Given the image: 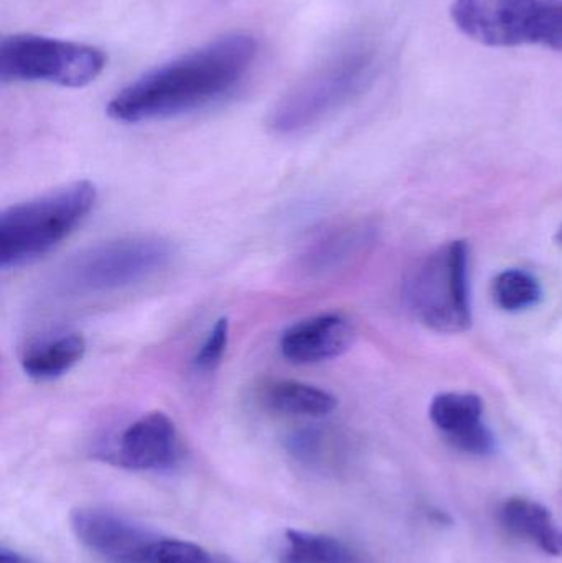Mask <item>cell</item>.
Returning <instances> with one entry per match:
<instances>
[{"label": "cell", "mask_w": 562, "mask_h": 563, "mask_svg": "<svg viewBox=\"0 0 562 563\" xmlns=\"http://www.w3.org/2000/svg\"><path fill=\"white\" fill-rule=\"evenodd\" d=\"M257 52L254 36H221L125 86L109 101L108 114L114 121L137 124L207 108L241 85Z\"/></svg>", "instance_id": "cell-1"}, {"label": "cell", "mask_w": 562, "mask_h": 563, "mask_svg": "<svg viewBox=\"0 0 562 563\" xmlns=\"http://www.w3.org/2000/svg\"><path fill=\"white\" fill-rule=\"evenodd\" d=\"M406 301L425 327L438 333H464L471 328L469 247L452 241L429 254L406 282Z\"/></svg>", "instance_id": "cell-5"}, {"label": "cell", "mask_w": 562, "mask_h": 563, "mask_svg": "<svg viewBox=\"0 0 562 563\" xmlns=\"http://www.w3.org/2000/svg\"><path fill=\"white\" fill-rule=\"evenodd\" d=\"M257 399L267 410L299 419H322L339 406L329 390L294 379H273L257 390Z\"/></svg>", "instance_id": "cell-12"}, {"label": "cell", "mask_w": 562, "mask_h": 563, "mask_svg": "<svg viewBox=\"0 0 562 563\" xmlns=\"http://www.w3.org/2000/svg\"><path fill=\"white\" fill-rule=\"evenodd\" d=\"M355 338V327L343 314H316L284 331L280 353L289 363L299 366L327 363L345 354Z\"/></svg>", "instance_id": "cell-10"}, {"label": "cell", "mask_w": 562, "mask_h": 563, "mask_svg": "<svg viewBox=\"0 0 562 563\" xmlns=\"http://www.w3.org/2000/svg\"><path fill=\"white\" fill-rule=\"evenodd\" d=\"M76 539L108 563H151L157 536L106 509L79 508L69 516Z\"/></svg>", "instance_id": "cell-8"}, {"label": "cell", "mask_w": 562, "mask_h": 563, "mask_svg": "<svg viewBox=\"0 0 562 563\" xmlns=\"http://www.w3.org/2000/svg\"><path fill=\"white\" fill-rule=\"evenodd\" d=\"M230 343V320L220 318L211 328L210 333L201 343L200 350L194 357V367L197 373L211 374L220 367Z\"/></svg>", "instance_id": "cell-18"}, {"label": "cell", "mask_w": 562, "mask_h": 563, "mask_svg": "<svg viewBox=\"0 0 562 563\" xmlns=\"http://www.w3.org/2000/svg\"><path fill=\"white\" fill-rule=\"evenodd\" d=\"M174 256V246L164 238H121L73 257L63 269L62 284L86 295L122 290L157 276Z\"/></svg>", "instance_id": "cell-6"}, {"label": "cell", "mask_w": 562, "mask_h": 563, "mask_svg": "<svg viewBox=\"0 0 562 563\" xmlns=\"http://www.w3.org/2000/svg\"><path fill=\"white\" fill-rule=\"evenodd\" d=\"M429 417L461 452L485 456L497 449L494 433L484 423V402L475 394H439L432 399Z\"/></svg>", "instance_id": "cell-11"}, {"label": "cell", "mask_w": 562, "mask_h": 563, "mask_svg": "<svg viewBox=\"0 0 562 563\" xmlns=\"http://www.w3.org/2000/svg\"><path fill=\"white\" fill-rule=\"evenodd\" d=\"M280 563H362V561L339 539L289 529L284 538Z\"/></svg>", "instance_id": "cell-16"}, {"label": "cell", "mask_w": 562, "mask_h": 563, "mask_svg": "<svg viewBox=\"0 0 562 563\" xmlns=\"http://www.w3.org/2000/svg\"><path fill=\"white\" fill-rule=\"evenodd\" d=\"M373 68L375 56L370 49H346L333 56L276 102L267 119L271 131L300 134L326 121L365 89Z\"/></svg>", "instance_id": "cell-3"}, {"label": "cell", "mask_w": 562, "mask_h": 563, "mask_svg": "<svg viewBox=\"0 0 562 563\" xmlns=\"http://www.w3.org/2000/svg\"><path fill=\"white\" fill-rule=\"evenodd\" d=\"M558 241H560L562 246V227L560 228V233H558Z\"/></svg>", "instance_id": "cell-21"}, {"label": "cell", "mask_w": 562, "mask_h": 563, "mask_svg": "<svg viewBox=\"0 0 562 563\" xmlns=\"http://www.w3.org/2000/svg\"><path fill=\"white\" fill-rule=\"evenodd\" d=\"M104 52L85 43L16 33L0 42L3 82H49L62 88L91 85L106 68Z\"/></svg>", "instance_id": "cell-7"}, {"label": "cell", "mask_w": 562, "mask_h": 563, "mask_svg": "<svg viewBox=\"0 0 562 563\" xmlns=\"http://www.w3.org/2000/svg\"><path fill=\"white\" fill-rule=\"evenodd\" d=\"M500 521L511 536L537 545L544 554L562 558V529L540 503L510 498L502 506Z\"/></svg>", "instance_id": "cell-13"}, {"label": "cell", "mask_w": 562, "mask_h": 563, "mask_svg": "<svg viewBox=\"0 0 562 563\" xmlns=\"http://www.w3.org/2000/svg\"><path fill=\"white\" fill-rule=\"evenodd\" d=\"M368 243L366 230L359 227L339 228L323 234L300 256L299 271L307 277L337 273L349 264Z\"/></svg>", "instance_id": "cell-15"}, {"label": "cell", "mask_w": 562, "mask_h": 563, "mask_svg": "<svg viewBox=\"0 0 562 563\" xmlns=\"http://www.w3.org/2000/svg\"><path fill=\"white\" fill-rule=\"evenodd\" d=\"M543 297L540 282L530 273L520 269H507L494 280V300L502 310L517 311L537 307Z\"/></svg>", "instance_id": "cell-17"}, {"label": "cell", "mask_w": 562, "mask_h": 563, "mask_svg": "<svg viewBox=\"0 0 562 563\" xmlns=\"http://www.w3.org/2000/svg\"><path fill=\"white\" fill-rule=\"evenodd\" d=\"M96 201L95 185L79 180L7 208L0 217V267L29 266L52 253L81 227Z\"/></svg>", "instance_id": "cell-2"}, {"label": "cell", "mask_w": 562, "mask_h": 563, "mask_svg": "<svg viewBox=\"0 0 562 563\" xmlns=\"http://www.w3.org/2000/svg\"><path fill=\"white\" fill-rule=\"evenodd\" d=\"M86 354V340L79 333H62L35 341L23 350V373L36 383H49L73 369Z\"/></svg>", "instance_id": "cell-14"}, {"label": "cell", "mask_w": 562, "mask_h": 563, "mask_svg": "<svg viewBox=\"0 0 562 563\" xmlns=\"http://www.w3.org/2000/svg\"><path fill=\"white\" fill-rule=\"evenodd\" d=\"M180 459L177 427L164 412L139 417L119 437L109 462L134 472H162Z\"/></svg>", "instance_id": "cell-9"}, {"label": "cell", "mask_w": 562, "mask_h": 563, "mask_svg": "<svg viewBox=\"0 0 562 563\" xmlns=\"http://www.w3.org/2000/svg\"><path fill=\"white\" fill-rule=\"evenodd\" d=\"M451 16L481 45H538L562 52V0H454Z\"/></svg>", "instance_id": "cell-4"}, {"label": "cell", "mask_w": 562, "mask_h": 563, "mask_svg": "<svg viewBox=\"0 0 562 563\" xmlns=\"http://www.w3.org/2000/svg\"><path fill=\"white\" fill-rule=\"evenodd\" d=\"M0 563H30L19 552L10 551V549H0Z\"/></svg>", "instance_id": "cell-20"}, {"label": "cell", "mask_w": 562, "mask_h": 563, "mask_svg": "<svg viewBox=\"0 0 562 563\" xmlns=\"http://www.w3.org/2000/svg\"><path fill=\"white\" fill-rule=\"evenodd\" d=\"M151 563H217L210 552L194 542L180 539H157L151 552Z\"/></svg>", "instance_id": "cell-19"}]
</instances>
